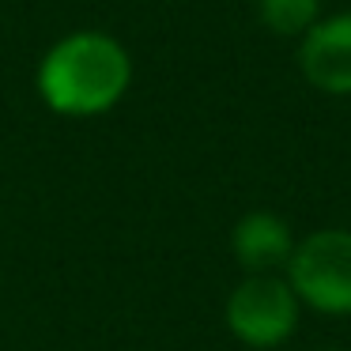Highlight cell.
Returning a JSON list of instances; mask_svg holds the SVG:
<instances>
[{"mask_svg":"<svg viewBox=\"0 0 351 351\" xmlns=\"http://www.w3.org/2000/svg\"><path fill=\"white\" fill-rule=\"evenodd\" d=\"M38 95L61 117H99L125 99L132 84L129 49L102 31H76L46 49Z\"/></svg>","mask_w":351,"mask_h":351,"instance_id":"obj_1","label":"cell"},{"mask_svg":"<svg viewBox=\"0 0 351 351\" xmlns=\"http://www.w3.org/2000/svg\"><path fill=\"white\" fill-rule=\"evenodd\" d=\"M291 291L321 313H351V230H317L287 261Z\"/></svg>","mask_w":351,"mask_h":351,"instance_id":"obj_2","label":"cell"},{"mask_svg":"<svg viewBox=\"0 0 351 351\" xmlns=\"http://www.w3.org/2000/svg\"><path fill=\"white\" fill-rule=\"evenodd\" d=\"M298 325V298L287 280L250 276L227 298V328L250 348H276Z\"/></svg>","mask_w":351,"mask_h":351,"instance_id":"obj_3","label":"cell"},{"mask_svg":"<svg viewBox=\"0 0 351 351\" xmlns=\"http://www.w3.org/2000/svg\"><path fill=\"white\" fill-rule=\"evenodd\" d=\"M298 64L313 87L328 95H351V12L313 23L298 49Z\"/></svg>","mask_w":351,"mask_h":351,"instance_id":"obj_4","label":"cell"},{"mask_svg":"<svg viewBox=\"0 0 351 351\" xmlns=\"http://www.w3.org/2000/svg\"><path fill=\"white\" fill-rule=\"evenodd\" d=\"M230 250H234L238 265L253 276H272V268L287 265L295 242H291V230L280 215L272 212H250L234 223L230 230Z\"/></svg>","mask_w":351,"mask_h":351,"instance_id":"obj_5","label":"cell"},{"mask_svg":"<svg viewBox=\"0 0 351 351\" xmlns=\"http://www.w3.org/2000/svg\"><path fill=\"white\" fill-rule=\"evenodd\" d=\"M257 12L265 19L268 31L276 34H310V27L317 23L321 0H257Z\"/></svg>","mask_w":351,"mask_h":351,"instance_id":"obj_6","label":"cell"}]
</instances>
